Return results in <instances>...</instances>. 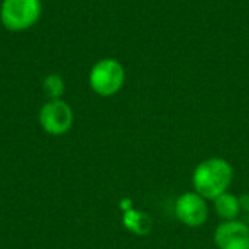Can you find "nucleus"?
Instances as JSON below:
<instances>
[{
	"label": "nucleus",
	"instance_id": "39448f33",
	"mask_svg": "<svg viewBox=\"0 0 249 249\" xmlns=\"http://www.w3.org/2000/svg\"><path fill=\"white\" fill-rule=\"evenodd\" d=\"M175 214L181 223L188 228H198L209 217L206 198L197 193H185L175 203Z\"/></svg>",
	"mask_w": 249,
	"mask_h": 249
},
{
	"label": "nucleus",
	"instance_id": "f257e3e1",
	"mask_svg": "<svg viewBox=\"0 0 249 249\" xmlns=\"http://www.w3.org/2000/svg\"><path fill=\"white\" fill-rule=\"evenodd\" d=\"M233 179L232 165L222 158H209L197 165L193 174V185L197 194L206 200H216L228 191Z\"/></svg>",
	"mask_w": 249,
	"mask_h": 249
},
{
	"label": "nucleus",
	"instance_id": "1a4fd4ad",
	"mask_svg": "<svg viewBox=\"0 0 249 249\" xmlns=\"http://www.w3.org/2000/svg\"><path fill=\"white\" fill-rule=\"evenodd\" d=\"M42 88L51 99H60L64 93L66 85L60 74H48L44 79Z\"/></svg>",
	"mask_w": 249,
	"mask_h": 249
},
{
	"label": "nucleus",
	"instance_id": "9b49d317",
	"mask_svg": "<svg viewBox=\"0 0 249 249\" xmlns=\"http://www.w3.org/2000/svg\"><path fill=\"white\" fill-rule=\"evenodd\" d=\"M248 219H249V217H248ZM248 226H249V225H248Z\"/></svg>",
	"mask_w": 249,
	"mask_h": 249
},
{
	"label": "nucleus",
	"instance_id": "f03ea898",
	"mask_svg": "<svg viewBox=\"0 0 249 249\" xmlns=\"http://www.w3.org/2000/svg\"><path fill=\"white\" fill-rule=\"evenodd\" d=\"M125 80L123 64L115 58H102L93 64L89 73L90 89L104 98L112 96L121 90Z\"/></svg>",
	"mask_w": 249,
	"mask_h": 249
},
{
	"label": "nucleus",
	"instance_id": "20e7f679",
	"mask_svg": "<svg viewBox=\"0 0 249 249\" xmlns=\"http://www.w3.org/2000/svg\"><path fill=\"white\" fill-rule=\"evenodd\" d=\"M39 124L45 133L53 136L66 134L73 124V111L61 99H51L39 111Z\"/></svg>",
	"mask_w": 249,
	"mask_h": 249
},
{
	"label": "nucleus",
	"instance_id": "9d476101",
	"mask_svg": "<svg viewBox=\"0 0 249 249\" xmlns=\"http://www.w3.org/2000/svg\"><path fill=\"white\" fill-rule=\"evenodd\" d=\"M239 203H241V209L249 212V194H244L239 197Z\"/></svg>",
	"mask_w": 249,
	"mask_h": 249
},
{
	"label": "nucleus",
	"instance_id": "0eeeda50",
	"mask_svg": "<svg viewBox=\"0 0 249 249\" xmlns=\"http://www.w3.org/2000/svg\"><path fill=\"white\" fill-rule=\"evenodd\" d=\"M214 210L217 213V216L220 219H223L225 222L229 220H236V217L241 213V203H239V197L229 194V193H223L222 196H219L214 200Z\"/></svg>",
	"mask_w": 249,
	"mask_h": 249
},
{
	"label": "nucleus",
	"instance_id": "6e6552de",
	"mask_svg": "<svg viewBox=\"0 0 249 249\" xmlns=\"http://www.w3.org/2000/svg\"><path fill=\"white\" fill-rule=\"evenodd\" d=\"M124 226L131 231L133 233L136 235H147L150 231H152V226H153V220L152 217L144 213V212H140V210H128L125 214H124Z\"/></svg>",
	"mask_w": 249,
	"mask_h": 249
},
{
	"label": "nucleus",
	"instance_id": "423d86ee",
	"mask_svg": "<svg viewBox=\"0 0 249 249\" xmlns=\"http://www.w3.org/2000/svg\"><path fill=\"white\" fill-rule=\"evenodd\" d=\"M219 249H249V226L239 220L223 222L214 232Z\"/></svg>",
	"mask_w": 249,
	"mask_h": 249
},
{
	"label": "nucleus",
	"instance_id": "7ed1b4c3",
	"mask_svg": "<svg viewBox=\"0 0 249 249\" xmlns=\"http://www.w3.org/2000/svg\"><path fill=\"white\" fill-rule=\"evenodd\" d=\"M41 0H3L0 19L6 29L20 32L29 29L41 16Z\"/></svg>",
	"mask_w": 249,
	"mask_h": 249
}]
</instances>
